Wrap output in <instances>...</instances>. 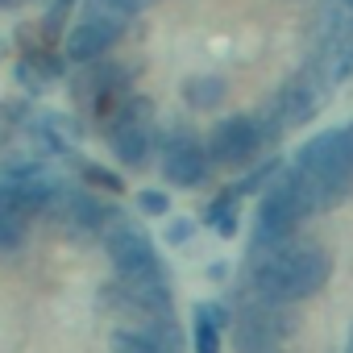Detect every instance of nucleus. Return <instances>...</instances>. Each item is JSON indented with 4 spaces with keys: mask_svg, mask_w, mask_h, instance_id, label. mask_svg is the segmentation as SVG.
I'll return each instance as SVG.
<instances>
[{
    "mask_svg": "<svg viewBox=\"0 0 353 353\" xmlns=\"http://www.w3.org/2000/svg\"><path fill=\"white\" fill-rule=\"evenodd\" d=\"M245 299L274 303V307H295L312 299L328 279H332V254L320 241H279V245H250L245 258Z\"/></svg>",
    "mask_w": 353,
    "mask_h": 353,
    "instance_id": "obj_1",
    "label": "nucleus"
},
{
    "mask_svg": "<svg viewBox=\"0 0 353 353\" xmlns=\"http://www.w3.org/2000/svg\"><path fill=\"white\" fill-rule=\"evenodd\" d=\"M196 320H208V324H216V328H233V312H229L225 303H212V299L196 303Z\"/></svg>",
    "mask_w": 353,
    "mask_h": 353,
    "instance_id": "obj_17",
    "label": "nucleus"
},
{
    "mask_svg": "<svg viewBox=\"0 0 353 353\" xmlns=\"http://www.w3.org/2000/svg\"><path fill=\"white\" fill-rule=\"evenodd\" d=\"M121 21H108V17H96V13H83L79 21H75V30L67 34V42H63V54L67 59H75V63H100L112 46H117V38H121Z\"/></svg>",
    "mask_w": 353,
    "mask_h": 353,
    "instance_id": "obj_7",
    "label": "nucleus"
},
{
    "mask_svg": "<svg viewBox=\"0 0 353 353\" xmlns=\"http://www.w3.org/2000/svg\"><path fill=\"white\" fill-rule=\"evenodd\" d=\"M196 353H221V328L208 320H196Z\"/></svg>",
    "mask_w": 353,
    "mask_h": 353,
    "instance_id": "obj_18",
    "label": "nucleus"
},
{
    "mask_svg": "<svg viewBox=\"0 0 353 353\" xmlns=\"http://www.w3.org/2000/svg\"><path fill=\"white\" fill-rule=\"evenodd\" d=\"M192 237H196V221H192V216L170 221V225H166V241H170V245H188Z\"/></svg>",
    "mask_w": 353,
    "mask_h": 353,
    "instance_id": "obj_19",
    "label": "nucleus"
},
{
    "mask_svg": "<svg viewBox=\"0 0 353 353\" xmlns=\"http://www.w3.org/2000/svg\"><path fill=\"white\" fill-rule=\"evenodd\" d=\"M183 100L196 112H216L221 100H225V79H216V75H192L183 83Z\"/></svg>",
    "mask_w": 353,
    "mask_h": 353,
    "instance_id": "obj_9",
    "label": "nucleus"
},
{
    "mask_svg": "<svg viewBox=\"0 0 353 353\" xmlns=\"http://www.w3.org/2000/svg\"><path fill=\"white\" fill-rule=\"evenodd\" d=\"M345 353H353V324H349V336H345Z\"/></svg>",
    "mask_w": 353,
    "mask_h": 353,
    "instance_id": "obj_22",
    "label": "nucleus"
},
{
    "mask_svg": "<svg viewBox=\"0 0 353 353\" xmlns=\"http://www.w3.org/2000/svg\"><path fill=\"white\" fill-rule=\"evenodd\" d=\"M312 216V204H307V192L303 183L295 179V170H283L279 179L266 188L258 212H254V225H250V245H279V241H291L295 229Z\"/></svg>",
    "mask_w": 353,
    "mask_h": 353,
    "instance_id": "obj_2",
    "label": "nucleus"
},
{
    "mask_svg": "<svg viewBox=\"0 0 353 353\" xmlns=\"http://www.w3.org/2000/svg\"><path fill=\"white\" fill-rule=\"evenodd\" d=\"M208 145H200L188 129H174L162 145V174H166V183L174 188H200L208 179Z\"/></svg>",
    "mask_w": 353,
    "mask_h": 353,
    "instance_id": "obj_6",
    "label": "nucleus"
},
{
    "mask_svg": "<svg viewBox=\"0 0 353 353\" xmlns=\"http://www.w3.org/2000/svg\"><path fill=\"white\" fill-rule=\"evenodd\" d=\"M9 5H13V0H0V9H9Z\"/></svg>",
    "mask_w": 353,
    "mask_h": 353,
    "instance_id": "obj_24",
    "label": "nucleus"
},
{
    "mask_svg": "<svg viewBox=\"0 0 353 353\" xmlns=\"http://www.w3.org/2000/svg\"><path fill=\"white\" fill-rule=\"evenodd\" d=\"M79 174H83V183H88V188H100V192H121V188H125V183H121V174H112V170H104V166H92V162H88Z\"/></svg>",
    "mask_w": 353,
    "mask_h": 353,
    "instance_id": "obj_15",
    "label": "nucleus"
},
{
    "mask_svg": "<svg viewBox=\"0 0 353 353\" xmlns=\"http://www.w3.org/2000/svg\"><path fill=\"white\" fill-rule=\"evenodd\" d=\"M141 5H145V0H88L83 13H96V17H108V21H121L125 26Z\"/></svg>",
    "mask_w": 353,
    "mask_h": 353,
    "instance_id": "obj_11",
    "label": "nucleus"
},
{
    "mask_svg": "<svg viewBox=\"0 0 353 353\" xmlns=\"http://www.w3.org/2000/svg\"><path fill=\"white\" fill-rule=\"evenodd\" d=\"M13 79H17V83L30 92V96H38V92H46V88H50V75H46L38 63H30V59H21V63H17Z\"/></svg>",
    "mask_w": 353,
    "mask_h": 353,
    "instance_id": "obj_12",
    "label": "nucleus"
},
{
    "mask_svg": "<svg viewBox=\"0 0 353 353\" xmlns=\"http://www.w3.org/2000/svg\"><path fill=\"white\" fill-rule=\"evenodd\" d=\"M279 170H283V162H262V166H254V170L245 174V179H241V183H237L233 192H237V196H250V192H258L262 183L270 188V183H274V174H279Z\"/></svg>",
    "mask_w": 353,
    "mask_h": 353,
    "instance_id": "obj_13",
    "label": "nucleus"
},
{
    "mask_svg": "<svg viewBox=\"0 0 353 353\" xmlns=\"http://www.w3.org/2000/svg\"><path fill=\"white\" fill-rule=\"evenodd\" d=\"M108 258H112V266H117V279H129V274H141L145 266H154L158 262V254H154V241H150V233L145 229H137V225H121L108 241Z\"/></svg>",
    "mask_w": 353,
    "mask_h": 353,
    "instance_id": "obj_8",
    "label": "nucleus"
},
{
    "mask_svg": "<svg viewBox=\"0 0 353 353\" xmlns=\"http://www.w3.org/2000/svg\"><path fill=\"white\" fill-rule=\"evenodd\" d=\"M208 225L221 233V237H237V221H241V196L237 192H225L208 204Z\"/></svg>",
    "mask_w": 353,
    "mask_h": 353,
    "instance_id": "obj_10",
    "label": "nucleus"
},
{
    "mask_svg": "<svg viewBox=\"0 0 353 353\" xmlns=\"http://www.w3.org/2000/svg\"><path fill=\"white\" fill-rule=\"evenodd\" d=\"M299 328V320L291 316V307H274V303H258L245 299L241 312H233V328L229 341L237 353H274L283 341H291Z\"/></svg>",
    "mask_w": 353,
    "mask_h": 353,
    "instance_id": "obj_3",
    "label": "nucleus"
},
{
    "mask_svg": "<svg viewBox=\"0 0 353 353\" xmlns=\"http://www.w3.org/2000/svg\"><path fill=\"white\" fill-rule=\"evenodd\" d=\"M225 274H229V266H221V262H216V266H208V279H225Z\"/></svg>",
    "mask_w": 353,
    "mask_h": 353,
    "instance_id": "obj_21",
    "label": "nucleus"
},
{
    "mask_svg": "<svg viewBox=\"0 0 353 353\" xmlns=\"http://www.w3.org/2000/svg\"><path fill=\"white\" fill-rule=\"evenodd\" d=\"M112 353H158V349L137 341V336H129V332H112Z\"/></svg>",
    "mask_w": 353,
    "mask_h": 353,
    "instance_id": "obj_20",
    "label": "nucleus"
},
{
    "mask_svg": "<svg viewBox=\"0 0 353 353\" xmlns=\"http://www.w3.org/2000/svg\"><path fill=\"white\" fill-rule=\"evenodd\" d=\"M345 141H349V154H353V125L345 129Z\"/></svg>",
    "mask_w": 353,
    "mask_h": 353,
    "instance_id": "obj_23",
    "label": "nucleus"
},
{
    "mask_svg": "<svg viewBox=\"0 0 353 353\" xmlns=\"http://www.w3.org/2000/svg\"><path fill=\"white\" fill-rule=\"evenodd\" d=\"M266 133H262V121L258 112H233L225 121H216V129L208 133V158L212 166H225V170H241V166H254L258 154L266 150Z\"/></svg>",
    "mask_w": 353,
    "mask_h": 353,
    "instance_id": "obj_4",
    "label": "nucleus"
},
{
    "mask_svg": "<svg viewBox=\"0 0 353 353\" xmlns=\"http://www.w3.org/2000/svg\"><path fill=\"white\" fill-rule=\"evenodd\" d=\"M21 241H26V225L0 212V254H13V250H21Z\"/></svg>",
    "mask_w": 353,
    "mask_h": 353,
    "instance_id": "obj_14",
    "label": "nucleus"
},
{
    "mask_svg": "<svg viewBox=\"0 0 353 353\" xmlns=\"http://www.w3.org/2000/svg\"><path fill=\"white\" fill-rule=\"evenodd\" d=\"M345 5H349V9H353V0H345Z\"/></svg>",
    "mask_w": 353,
    "mask_h": 353,
    "instance_id": "obj_25",
    "label": "nucleus"
},
{
    "mask_svg": "<svg viewBox=\"0 0 353 353\" xmlns=\"http://www.w3.org/2000/svg\"><path fill=\"white\" fill-rule=\"evenodd\" d=\"M112 121L117 125L108 129V145H112L117 162L129 170L145 166V158L154 150V104L145 96H129Z\"/></svg>",
    "mask_w": 353,
    "mask_h": 353,
    "instance_id": "obj_5",
    "label": "nucleus"
},
{
    "mask_svg": "<svg viewBox=\"0 0 353 353\" xmlns=\"http://www.w3.org/2000/svg\"><path fill=\"white\" fill-rule=\"evenodd\" d=\"M137 208H141L145 216H170V196L158 192V188H150V192L137 196Z\"/></svg>",
    "mask_w": 353,
    "mask_h": 353,
    "instance_id": "obj_16",
    "label": "nucleus"
}]
</instances>
